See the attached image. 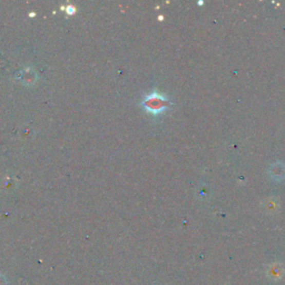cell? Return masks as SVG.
Here are the masks:
<instances>
[{
    "label": "cell",
    "mask_w": 285,
    "mask_h": 285,
    "mask_svg": "<svg viewBox=\"0 0 285 285\" xmlns=\"http://www.w3.org/2000/svg\"><path fill=\"white\" fill-rule=\"evenodd\" d=\"M0 285H7V278L0 273Z\"/></svg>",
    "instance_id": "obj_3"
},
{
    "label": "cell",
    "mask_w": 285,
    "mask_h": 285,
    "mask_svg": "<svg viewBox=\"0 0 285 285\" xmlns=\"http://www.w3.org/2000/svg\"><path fill=\"white\" fill-rule=\"evenodd\" d=\"M268 272H269V275L271 278H276V280H278V278H282L283 274H284V270L280 264L271 265V268Z\"/></svg>",
    "instance_id": "obj_2"
},
{
    "label": "cell",
    "mask_w": 285,
    "mask_h": 285,
    "mask_svg": "<svg viewBox=\"0 0 285 285\" xmlns=\"http://www.w3.org/2000/svg\"><path fill=\"white\" fill-rule=\"evenodd\" d=\"M167 98H165L158 92H153V94L148 95L143 101L144 108L151 112V114H160V112L167 108Z\"/></svg>",
    "instance_id": "obj_1"
}]
</instances>
